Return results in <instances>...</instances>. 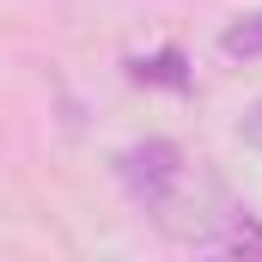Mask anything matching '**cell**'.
Segmentation results:
<instances>
[{
	"label": "cell",
	"instance_id": "2",
	"mask_svg": "<svg viewBox=\"0 0 262 262\" xmlns=\"http://www.w3.org/2000/svg\"><path fill=\"white\" fill-rule=\"evenodd\" d=\"M140 85H171V92H189V67H183V55L177 49H159L152 61H134L128 67Z\"/></svg>",
	"mask_w": 262,
	"mask_h": 262
},
{
	"label": "cell",
	"instance_id": "4",
	"mask_svg": "<svg viewBox=\"0 0 262 262\" xmlns=\"http://www.w3.org/2000/svg\"><path fill=\"white\" fill-rule=\"evenodd\" d=\"M226 250H244V256H262V226H250V220H244V232H232V238H226Z\"/></svg>",
	"mask_w": 262,
	"mask_h": 262
},
{
	"label": "cell",
	"instance_id": "5",
	"mask_svg": "<svg viewBox=\"0 0 262 262\" xmlns=\"http://www.w3.org/2000/svg\"><path fill=\"white\" fill-rule=\"evenodd\" d=\"M238 134H244V140H250V146L262 152V104H250V116L238 122Z\"/></svg>",
	"mask_w": 262,
	"mask_h": 262
},
{
	"label": "cell",
	"instance_id": "3",
	"mask_svg": "<svg viewBox=\"0 0 262 262\" xmlns=\"http://www.w3.org/2000/svg\"><path fill=\"white\" fill-rule=\"evenodd\" d=\"M220 49H226L232 61H250V55H262V12H250V18H232V25L220 31Z\"/></svg>",
	"mask_w": 262,
	"mask_h": 262
},
{
	"label": "cell",
	"instance_id": "1",
	"mask_svg": "<svg viewBox=\"0 0 262 262\" xmlns=\"http://www.w3.org/2000/svg\"><path fill=\"white\" fill-rule=\"evenodd\" d=\"M116 177H122V189H128L140 207H152V213H165L177 189L189 183V165H183V152L171 146V140H140L128 146L122 159H116Z\"/></svg>",
	"mask_w": 262,
	"mask_h": 262
}]
</instances>
